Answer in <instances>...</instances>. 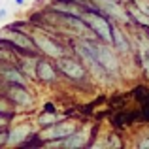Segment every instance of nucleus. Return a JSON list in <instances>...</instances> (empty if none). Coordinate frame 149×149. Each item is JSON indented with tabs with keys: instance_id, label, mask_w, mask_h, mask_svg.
<instances>
[{
	"instance_id": "nucleus-1",
	"label": "nucleus",
	"mask_w": 149,
	"mask_h": 149,
	"mask_svg": "<svg viewBox=\"0 0 149 149\" xmlns=\"http://www.w3.org/2000/svg\"><path fill=\"white\" fill-rule=\"evenodd\" d=\"M55 64H57L58 72L64 77H68L70 81H74V83H83V81H87L91 77L87 66L81 62L79 57L74 58V57H68V55H62L61 58L55 61Z\"/></svg>"
},
{
	"instance_id": "nucleus-2",
	"label": "nucleus",
	"mask_w": 149,
	"mask_h": 149,
	"mask_svg": "<svg viewBox=\"0 0 149 149\" xmlns=\"http://www.w3.org/2000/svg\"><path fill=\"white\" fill-rule=\"evenodd\" d=\"M95 49H96V57H98L102 68L106 70L108 77H117L121 72V62H119V53L115 51L111 44L95 40Z\"/></svg>"
},
{
	"instance_id": "nucleus-3",
	"label": "nucleus",
	"mask_w": 149,
	"mask_h": 149,
	"mask_svg": "<svg viewBox=\"0 0 149 149\" xmlns=\"http://www.w3.org/2000/svg\"><path fill=\"white\" fill-rule=\"evenodd\" d=\"M32 40H34V45H36L38 53L44 55V57L57 61V58H61L62 55H64V47H62L51 34L44 32L42 29H34L32 30Z\"/></svg>"
},
{
	"instance_id": "nucleus-4",
	"label": "nucleus",
	"mask_w": 149,
	"mask_h": 149,
	"mask_svg": "<svg viewBox=\"0 0 149 149\" xmlns=\"http://www.w3.org/2000/svg\"><path fill=\"white\" fill-rule=\"evenodd\" d=\"M77 123L72 119H61L58 123L51 125V127H45V128H40V132H38V136H40L42 142H57V140H64L68 138L70 134H74V132L77 130Z\"/></svg>"
},
{
	"instance_id": "nucleus-5",
	"label": "nucleus",
	"mask_w": 149,
	"mask_h": 149,
	"mask_svg": "<svg viewBox=\"0 0 149 149\" xmlns=\"http://www.w3.org/2000/svg\"><path fill=\"white\" fill-rule=\"evenodd\" d=\"M2 95L6 96L15 108L25 109V108H32L34 106V95L29 91V87H25V85L10 83V85H6V87L2 89Z\"/></svg>"
},
{
	"instance_id": "nucleus-6",
	"label": "nucleus",
	"mask_w": 149,
	"mask_h": 149,
	"mask_svg": "<svg viewBox=\"0 0 149 149\" xmlns=\"http://www.w3.org/2000/svg\"><path fill=\"white\" fill-rule=\"evenodd\" d=\"M58 74L61 72H58L53 58H47L44 55H40L38 64H36V79L44 85H53L58 81Z\"/></svg>"
},
{
	"instance_id": "nucleus-7",
	"label": "nucleus",
	"mask_w": 149,
	"mask_h": 149,
	"mask_svg": "<svg viewBox=\"0 0 149 149\" xmlns=\"http://www.w3.org/2000/svg\"><path fill=\"white\" fill-rule=\"evenodd\" d=\"M34 127L30 123H21V125H10L8 127V143L6 147H19L25 146L34 134Z\"/></svg>"
},
{
	"instance_id": "nucleus-8",
	"label": "nucleus",
	"mask_w": 149,
	"mask_h": 149,
	"mask_svg": "<svg viewBox=\"0 0 149 149\" xmlns=\"http://www.w3.org/2000/svg\"><path fill=\"white\" fill-rule=\"evenodd\" d=\"M89 142V136L85 130H79L77 128L74 134H70L68 138L64 140H57V142H47L44 143L45 147H62V149H79V147H85Z\"/></svg>"
},
{
	"instance_id": "nucleus-9",
	"label": "nucleus",
	"mask_w": 149,
	"mask_h": 149,
	"mask_svg": "<svg viewBox=\"0 0 149 149\" xmlns=\"http://www.w3.org/2000/svg\"><path fill=\"white\" fill-rule=\"evenodd\" d=\"M113 47L119 55H128L130 51V42H128V36H125V32L119 29L117 25H113Z\"/></svg>"
},
{
	"instance_id": "nucleus-10",
	"label": "nucleus",
	"mask_w": 149,
	"mask_h": 149,
	"mask_svg": "<svg viewBox=\"0 0 149 149\" xmlns=\"http://www.w3.org/2000/svg\"><path fill=\"white\" fill-rule=\"evenodd\" d=\"M19 57H21V55L13 47H10L8 44L0 42V64H2V62H17Z\"/></svg>"
},
{
	"instance_id": "nucleus-11",
	"label": "nucleus",
	"mask_w": 149,
	"mask_h": 149,
	"mask_svg": "<svg viewBox=\"0 0 149 149\" xmlns=\"http://www.w3.org/2000/svg\"><path fill=\"white\" fill-rule=\"evenodd\" d=\"M62 117L58 115V113H49V111H42L40 115H38V127L40 128H45V127H51V125L58 123Z\"/></svg>"
},
{
	"instance_id": "nucleus-12",
	"label": "nucleus",
	"mask_w": 149,
	"mask_h": 149,
	"mask_svg": "<svg viewBox=\"0 0 149 149\" xmlns=\"http://www.w3.org/2000/svg\"><path fill=\"white\" fill-rule=\"evenodd\" d=\"M15 106L11 104L10 100L6 98V96L2 95V93H0V113H8V115H15Z\"/></svg>"
},
{
	"instance_id": "nucleus-13",
	"label": "nucleus",
	"mask_w": 149,
	"mask_h": 149,
	"mask_svg": "<svg viewBox=\"0 0 149 149\" xmlns=\"http://www.w3.org/2000/svg\"><path fill=\"white\" fill-rule=\"evenodd\" d=\"M140 62H142V68L146 72V76L149 77V47L140 49Z\"/></svg>"
},
{
	"instance_id": "nucleus-14",
	"label": "nucleus",
	"mask_w": 149,
	"mask_h": 149,
	"mask_svg": "<svg viewBox=\"0 0 149 149\" xmlns=\"http://www.w3.org/2000/svg\"><path fill=\"white\" fill-rule=\"evenodd\" d=\"M13 121V115H8V113H0V130L2 128H8Z\"/></svg>"
},
{
	"instance_id": "nucleus-15",
	"label": "nucleus",
	"mask_w": 149,
	"mask_h": 149,
	"mask_svg": "<svg viewBox=\"0 0 149 149\" xmlns=\"http://www.w3.org/2000/svg\"><path fill=\"white\" fill-rule=\"evenodd\" d=\"M134 6H138L140 10L149 17V0H134Z\"/></svg>"
},
{
	"instance_id": "nucleus-16",
	"label": "nucleus",
	"mask_w": 149,
	"mask_h": 149,
	"mask_svg": "<svg viewBox=\"0 0 149 149\" xmlns=\"http://www.w3.org/2000/svg\"><path fill=\"white\" fill-rule=\"evenodd\" d=\"M8 143V128H2L0 130V147H6Z\"/></svg>"
},
{
	"instance_id": "nucleus-17",
	"label": "nucleus",
	"mask_w": 149,
	"mask_h": 149,
	"mask_svg": "<svg viewBox=\"0 0 149 149\" xmlns=\"http://www.w3.org/2000/svg\"><path fill=\"white\" fill-rule=\"evenodd\" d=\"M106 147H121V140L117 142V136H111V138H109V143H106Z\"/></svg>"
},
{
	"instance_id": "nucleus-18",
	"label": "nucleus",
	"mask_w": 149,
	"mask_h": 149,
	"mask_svg": "<svg viewBox=\"0 0 149 149\" xmlns=\"http://www.w3.org/2000/svg\"><path fill=\"white\" fill-rule=\"evenodd\" d=\"M44 111H49V113H58V109L55 108L53 104H49V102H47V104H44Z\"/></svg>"
},
{
	"instance_id": "nucleus-19",
	"label": "nucleus",
	"mask_w": 149,
	"mask_h": 149,
	"mask_svg": "<svg viewBox=\"0 0 149 149\" xmlns=\"http://www.w3.org/2000/svg\"><path fill=\"white\" fill-rule=\"evenodd\" d=\"M6 15H8L6 10H0V21H2V19H6Z\"/></svg>"
},
{
	"instance_id": "nucleus-20",
	"label": "nucleus",
	"mask_w": 149,
	"mask_h": 149,
	"mask_svg": "<svg viewBox=\"0 0 149 149\" xmlns=\"http://www.w3.org/2000/svg\"><path fill=\"white\" fill-rule=\"evenodd\" d=\"M15 4H17V6H23V4H25V0H13Z\"/></svg>"
}]
</instances>
